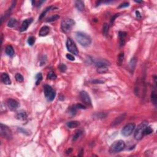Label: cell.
Returning <instances> with one entry per match:
<instances>
[{
	"label": "cell",
	"mask_w": 157,
	"mask_h": 157,
	"mask_svg": "<svg viewBox=\"0 0 157 157\" xmlns=\"http://www.w3.org/2000/svg\"><path fill=\"white\" fill-rule=\"evenodd\" d=\"M157 94H156L155 92H152V95H151V99H152V103L155 105L157 104Z\"/></svg>",
	"instance_id": "31"
},
{
	"label": "cell",
	"mask_w": 157,
	"mask_h": 157,
	"mask_svg": "<svg viewBox=\"0 0 157 157\" xmlns=\"http://www.w3.org/2000/svg\"><path fill=\"white\" fill-rule=\"evenodd\" d=\"M16 117H17V119L20 120H25L27 118V113H26V112H25V111L22 110V111L18 112L17 113Z\"/></svg>",
	"instance_id": "18"
},
{
	"label": "cell",
	"mask_w": 157,
	"mask_h": 157,
	"mask_svg": "<svg viewBox=\"0 0 157 157\" xmlns=\"http://www.w3.org/2000/svg\"><path fill=\"white\" fill-rule=\"evenodd\" d=\"M118 16H119V14H115V15L113 16V17H112V18H111V20H110V23H112L114 22V20H115V19L116 18V17H118Z\"/></svg>",
	"instance_id": "41"
},
{
	"label": "cell",
	"mask_w": 157,
	"mask_h": 157,
	"mask_svg": "<svg viewBox=\"0 0 157 157\" xmlns=\"http://www.w3.org/2000/svg\"><path fill=\"white\" fill-rule=\"evenodd\" d=\"M15 79L18 82H22L23 81V77L21 74L20 73H17L15 74Z\"/></svg>",
	"instance_id": "32"
},
{
	"label": "cell",
	"mask_w": 157,
	"mask_h": 157,
	"mask_svg": "<svg viewBox=\"0 0 157 157\" xmlns=\"http://www.w3.org/2000/svg\"><path fill=\"white\" fill-rule=\"evenodd\" d=\"M80 97L82 101L88 106H92V100L89 95L85 91H82L80 93Z\"/></svg>",
	"instance_id": "9"
},
{
	"label": "cell",
	"mask_w": 157,
	"mask_h": 157,
	"mask_svg": "<svg viewBox=\"0 0 157 157\" xmlns=\"http://www.w3.org/2000/svg\"><path fill=\"white\" fill-rule=\"evenodd\" d=\"M108 71V68L107 66H103L98 68L97 69V72L100 74H103V73H106Z\"/></svg>",
	"instance_id": "24"
},
{
	"label": "cell",
	"mask_w": 157,
	"mask_h": 157,
	"mask_svg": "<svg viewBox=\"0 0 157 157\" xmlns=\"http://www.w3.org/2000/svg\"><path fill=\"white\" fill-rule=\"evenodd\" d=\"M135 2H136V3H142V1H135Z\"/></svg>",
	"instance_id": "44"
},
{
	"label": "cell",
	"mask_w": 157,
	"mask_h": 157,
	"mask_svg": "<svg viewBox=\"0 0 157 157\" xmlns=\"http://www.w3.org/2000/svg\"><path fill=\"white\" fill-rule=\"evenodd\" d=\"M60 18V15H57V14H55V15H53L51 17H50L49 18L47 19V22H52L56 21L57 20L59 19Z\"/></svg>",
	"instance_id": "26"
},
{
	"label": "cell",
	"mask_w": 157,
	"mask_h": 157,
	"mask_svg": "<svg viewBox=\"0 0 157 157\" xmlns=\"http://www.w3.org/2000/svg\"><path fill=\"white\" fill-rule=\"evenodd\" d=\"M76 111H77V109H76V107H75V106H73V107H71L70 109V113L72 115H75L76 113Z\"/></svg>",
	"instance_id": "36"
},
{
	"label": "cell",
	"mask_w": 157,
	"mask_h": 157,
	"mask_svg": "<svg viewBox=\"0 0 157 157\" xmlns=\"http://www.w3.org/2000/svg\"><path fill=\"white\" fill-rule=\"evenodd\" d=\"M66 45L67 50L70 52V53L76 55L78 54V48H77V46L74 42V41L71 38H68Z\"/></svg>",
	"instance_id": "7"
},
{
	"label": "cell",
	"mask_w": 157,
	"mask_h": 157,
	"mask_svg": "<svg viewBox=\"0 0 157 157\" xmlns=\"http://www.w3.org/2000/svg\"><path fill=\"white\" fill-rule=\"evenodd\" d=\"M125 113H123V114H122V115H120L119 117H117L115 119V120L113 121V122L112 123V124H111V126H117V125L120 123L125 118Z\"/></svg>",
	"instance_id": "13"
},
{
	"label": "cell",
	"mask_w": 157,
	"mask_h": 157,
	"mask_svg": "<svg viewBox=\"0 0 157 157\" xmlns=\"http://www.w3.org/2000/svg\"><path fill=\"white\" fill-rule=\"evenodd\" d=\"M5 52H6V55L9 57H12L14 55V48H13V47L11 45H8L6 47Z\"/></svg>",
	"instance_id": "20"
},
{
	"label": "cell",
	"mask_w": 157,
	"mask_h": 157,
	"mask_svg": "<svg viewBox=\"0 0 157 157\" xmlns=\"http://www.w3.org/2000/svg\"><path fill=\"white\" fill-rule=\"evenodd\" d=\"M148 126V122L144 121L137 126L135 133V137L136 140H140L144 135V131L147 126Z\"/></svg>",
	"instance_id": "3"
},
{
	"label": "cell",
	"mask_w": 157,
	"mask_h": 157,
	"mask_svg": "<svg viewBox=\"0 0 157 157\" xmlns=\"http://www.w3.org/2000/svg\"><path fill=\"white\" fill-rule=\"evenodd\" d=\"M95 65L97 68L103 66L108 67L109 66H110V62H109L107 60H105V59H100V60H96L95 62Z\"/></svg>",
	"instance_id": "11"
},
{
	"label": "cell",
	"mask_w": 157,
	"mask_h": 157,
	"mask_svg": "<svg viewBox=\"0 0 157 157\" xmlns=\"http://www.w3.org/2000/svg\"><path fill=\"white\" fill-rule=\"evenodd\" d=\"M125 147V143L123 140H118L115 141L110 146V150L113 153H117L122 151Z\"/></svg>",
	"instance_id": "5"
},
{
	"label": "cell",
	"mask_w": 157,
	"mask_h": 157,
	"mask_svg": "<svg viewBox=\"0 0 157 157\" xmlns=\"http://www.w3.org/2000/svg\"><path fill=\"white\" fill-rule=\"evenodd\" d=\"M82 134V131H81V130H78V131H77L76 132V133H75V135L73 136V140H74V141H76L78 137L81 136Z\"/></svg>",
	"instance_id": "28"
},
{
	"label": "cell",
	"mask_w": 157,
	"mask_h": 157,
	"mask_svg": "<svg viewBox=\"0 0 157 157\" xmlns=\"http://www.w3.org/2000/svg\"><path fill=\"white\" fill-rule=\"evenodd\" d=\"M0 130H1V135L4 139L8 140H11L12 139V133L11 130L6 125L1 123L0 125Z\"/></svg>",
	"instance_id": "6"
},
{
	"label": "cell",
	"mask_w": 157,
	"mask_h": 157,
	"mask_svg": "<svg viewBox=\"0 0 157 157\" xmlns=\"http://www.w3.org/2000/svg\"><path fill=\"white\" fill-rule=\"evenodd\" d=\"M58 68L60 71L62 72V73H64V72H65L67 70V66L63 63L60 64L58 66Z\"/></svg>",
	"instance_id": "33"
},
{
	"label": "cell",
	"mask_w": 157,
	"mask_h": 157,
	"mask_svg": "<svg viewBox=\"0 0 157 157\" xmlns=\"http://www.w3.org/2000/svg\"><path fill=\"white\" fill-rule=\"evenodd\" d=\"M75 107H76V109H86V107L83 105H82L80 104H78L75 105Z\"/></svg>",
	"instance_id": "38"
},
{
	"label": "cell",
	"mask_w": 157,
	"mask_h": 157,
	"mask_svg": "<svg viewBox=\"0 0 157 157\" xmlns=\"http://www.w3.org/2000/svg\"><path fill=\"white\" fill-rule=\"evenodd\" d=\"M109 25L108 23H105L104 25H103V33L104 35H107L108 33V31H109Z\"/></svg>",
	"instance_id": "25"
},
{
	"label": "cell",
	"mask_w": 157,
	"mask_h": 157,
	"mask_svg": "<svg viewBox=\"0 0 157 157\" xmlns=\"http://www.w3.org/2000/svg\"><path fill=\"white\" fill-rule=\"evenodd\" d=\"M42 80V76L41 73H38L36 76V84L38 85Z\"/></svg>",
	"instance_id": "29"
},
{
	"label": "cell",
	"mask_w": 157,
	"mask_h": 157,
	"mask_svg": "<svg viewBox=\"0 0 157 157\" xmlns=\"http://www.w3.org/2000/svg\"><path fill=\"white\" fill-rule=\"evenodd\" d=\"M130 4L129 3H123L122 4H121L119 5V6L118 7V8H126V7H128Z\"/></svg>",
	"instance_id": "37"
},
{
	"label": "cell",
	"mask_w": 157,
	"mask_h": 157,
	"mask_svg": "<svg viewBox=\"0 0 157 157\" xmlns=\"http://www.w3.org/2000/svg\"><path fill=\"white\" fill-rule=\"evenodd\" d=\"M17 25V20L15 18H11L9 20V22L8 23V27L10 28H14Z\"/></svg>",
	"instance_id": "22"
},
{
	"label": "cell",
	"mask_w": 157,
	"mask_h": 157,
	"mask_svg": "<svg viewBox=\"0 0 157 157\" xmlns=\"http://www.w3.org/2000/svg\"><path fill=\"white\" fill-rule=\"evenodd\" d=\"M32 22H33V18H32L25 20L23 22L22 24L21 27L20 28V31L21 32H23L26 30L29 26H30V25Z\"/></svg>",
	"instance_id": "12"
},
{
	"label": "cell",
	"mask_w": 157,
	"mask_h": 157,
	"mask_svg": "<svg viewBox=\"0 0 157 157\" xmlns=\"http://www.w3.org/2000/svg\"><path fill=\"white\" fill-rule=\"evenodd\" d=\"M136 63H137V59H136V57L133 58L130 61V63H129V68L130 69L129 70L131 73H133L135 70Z\"/></svg>",
	"instance_id": "17"
},
{
	"label": "cell",
	"mask_w": 157,
	"mask_h": 157,
	"mask_svg": "<svg viewBox=\"0 0 157 157\" xmlns=\"http://www.w3.org/2000/svg\"><path fill=\"white\" fill-rule=\"evenodd\" d=\"M52 6H50V7H48V8H46V9H45V10H44V11H43V12H42V13H41V15H40V16H39V20H41L42 19V18H43L44 17H45V15H46V14H47V13L48 12V11H50V9H52Z\"/></svg>",
	"instance_id": "23"
},
{
	"label": "cell",
	"mask_w": 157,
	"mask_h": 157,
	"mask_svg": "<svg viewBox=\"0 0 157 157\" xmlns=\"http://www.w3.org/2000/svg\"><path fill=\"white\" fill-rule=\"evenodd\" d=\"M127 33L125 31H119L118 33V37L120 39V46L124 45L125 43V38L126 37Z\"/></svg>",
	"instance_id": "14"
},
{
	"label": "cell",
	"mask_w": 157,
	"mask_h": 157,
	"mask_svg": "<svg viewBox=\"0 0 157 157\" xmlns=\"http://www.w3.org/2000/svg\"><path fill=\"white\" fill-rule=\"evenodd\" d=\"M72 150H73L71 149V148H70V149H68V150H67V151H66V153H67V154H68V153H71V152H72Z\"/></svg>",
	"instance_id": "43"
},
{
	"label": "cell",
	"mask_w": 157,
	"mask_h": 157,
	"mask_svg": "<svg viewBox=\"0 0 157 157\" xmlns=\"http://www.w3.org/2000/svg\"><path fill=\"white\" fill-rule=\"evenodd\" d=\"M66 125L70 128H75L80 126V122L78 121H71L67 123Z\"/></svg>",
	"instance_id": "19"
},
{
	"label": "cell",
	"mask_w": 157,
	"mask_h": 157,
	"mask_svg": "<svg viewBox=\"0 0 157 157\" xmlns=\"http://www.w3.org/2000/svg\"><path fill=\"white\" fill-rule=\"evenodd\" d=\"M75 38L77 42L83 47H88L92 43V39L86 33L77 31L75 33Z\"/></svg>",
	"instance_id": "1"
},
{
	"label": "cell",
	"mask_w": 157,
	"mask_h": 157,
	"mask_svg": "<svg viewBox=\"0 0 157 157\" xmlns=\"http://www.w3.org/2000/svg\"><path fill=\"white\" fill-rule=\"evenodd\" d=\"M75 25V22L71 18H66L63 20L61 23V28L65 33H69L71 31L73 26Z\"/></svg>",
	"instance_id": "2"
},
{
	"label": "cell",
	"mask_w": 157,
	"mask_h": 157,
	"mask_svg": "<svg viewBox=\"0 0 157 157\" xmlns=\"http://www.w3.org/2000/svg\"><path fill=\"white\" fill-rule=\"evenodd\" d=\"M1 80L3 83L6 85H9L11 83V79L9 78V75L6 73H4L1 74Z\"/></svg>",
	"instance_id": "16"
},
{
	"label": "cell",
	"mask_w": 157,
	"mask_h": 157,
	"mask_svg": "<svg viewBox=\"0 0 157 157\" xmlns=\"http://www.w3.org/2000/svg\"><path fill=\"white\" fill-rule=\"evenodd\" d=\"M7 105H8V108L12 111L16 110L20 106L18 101L13 99H9L7 101Z\"/></svg>",
	"instance_id": "10"
},
{
	"label": "cell",
	"mask_w": 157,
	"mask_h": 157,
	"mask_svg": "<svg viewBox=\"0 0 157 157\" xmlns=\"http://www.w3.org/2000/svg\"><path fill=\"white\" fill-rule=\"evenodd\" d=\"M153 130L152 128L151 127L149 126H147L145 128V131H144V135H150L152 133H153Z\"/></svg>",
	"instance_id": "34"
},
{
	"label": "cell",
	"mask_w": 157,
	"mask_h": 157,
	"mask_svg": "<svg viewBox=\"0 0 157 157\" xmlns=\"http://www.w3.org/2000/svg\"><path fill=\"white\" fill-rule=\"evenodd\" d=\"M136 17H137V18H141V15H140V12H139V11H136Z\"/></svg>",
	"instance_id": "42"
},
{
	"label": "cell",
	"mask_w": 157,
	"mask_h": 157,
	"mask_svg": "<svg viewBox=\"0 0 157 157\" xmlns=\"http://www.w3.org/2000/svg\"><path fill=\"white\" fill-rule=\"evenodd\" d=\"M50 32V28L47 26H44L42 27L40 30V31L39 33V35L40 36H45Z\"/></svg>",
	"instance_id": "15"
},
{
	"label": "cell",
	"mask_w": 157,
	"mask_h": 157,
	"mask_svg": "<svg viewBox=\"0 0 157 157\" xmlns=\"http://www.w3.org/2000/svg\"><path fill=\"white\" fill-rule=\"evenodd\" d=\"M47 78L48 79H51V80L55 79V78H57V75L55 74L54 72L50 71V72L48 73V75H47Z\"/></svg>",
	"instance_id": "30"
},
{
	"label": "cell",
	"mask_w": 157,
	"mask_h": 157,
	"mask_svg": "<svg viewBox=\"0 0 157 157\" xmlns=\"http://www.w3.org/2000/svg\"><path fill=\"white\" fill-rule=\"evenodd\" d=\"M75 4H76V7L78 11H82L84 10V3H83V1H76L75 2Z\"/></svg>",
	"instance_id": "21"
},
{
	"label": "cell",
	"mask_w": 157,
	"mask_h": 157,
	"mask_svg": "<svg viewBox=\"0 0 157 157\" xmlns=\"http://www.w3.org/2000/svg\"><path fill=\"white\" fill-rule=\"evenodd\" d=\"M35 41H36V39L34 36H30L28 39V43L30 45H33L35 44Z\"/></svg>",
	"instance_id": "35"
},
{
	"label": "cell",
	"mask_w": 157,
	"mask_h": 157,
	"mask_svg": "<svg viewBox=\"0 0 157 157\" xmlns=\"http://www.w3.org/2000/svg\"><path fill=\"white\" fill-rule=\"evenodd\" d=\"M93 83H104V82L103 80H98V79H96V80H94L92 81Z\"/></svg>",
	"instance_id": "40"
},
{
	"label": "cell",
	"mask_w": 157,
	"mask_h": 157,
	"mask_svg": "<svg viewBox=\"0 0 157 157\" xmlns=\"http://www.w3.org/2000/svg\"><path fill=\"white\" fill-rule=\"evenodd\" d=\"M44 92L45 96L47 101H52L56 96L55 91L48 85H45L44 86Z\"/></svg>",
	"instance_id": "4"
},
{
	"label": "cell",
	"mask_w": 157,
	"mask_h": 157,
	"mask_svg": "<svg viewBox=\"0 0 157 157\" xmlns=\"http://www.w3.org/2000/svg\"><path fill=\"white\" fill-rule=\"evenodd\" d=\"M66 58L68 59V60H71V61L75 60V58H74V57L73 56V55H72L67 54L66 55Z\"/></svg>",
	"instance_id": "39"
},
{
	"label": "cell",
	"mask_w": 157,
	"mask_h": 157,
	"mask_svg": "<svg viewBox=\"0 0 157 157\" xmlns=\"http://www.w3.org/2000/svg\"><path fill=\"white\" fill-rule=\"evenodd\" d=\"M123 59H124V53H120V55L118 57L117 59V64L118 65H122V64L123 63Z\"/></svg>",
	"instance_id": "27"
},
{
	"label": "cell",
	"mask_w": 157,
	"mask_h": 157,
	"mask_svg": "<svg viewBox=\"0 0 157 157\" xmlns=\"http://www.w3.org/2000/svg\"><path fill=\"white\" fill-rule=\"evenodd\" d=\"M135 127H136V125L135 123H131L127 124L126 125L123 127V128L122 131V134L123 136H125V137L130 136L133 133V131L135 130Z\"/></svg>",
	"instance_id": "8"
}]
</instances>
